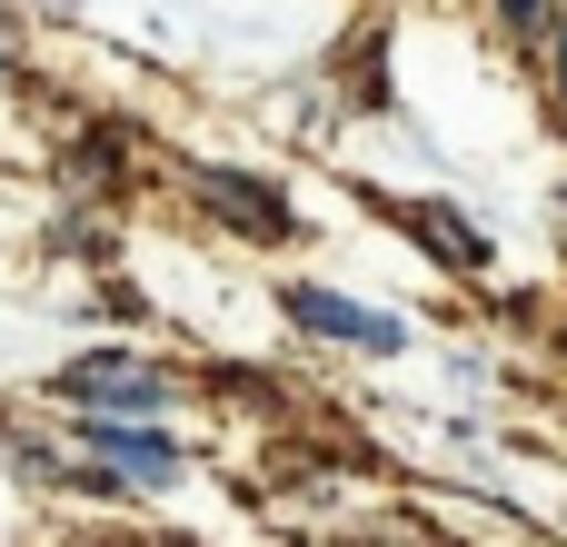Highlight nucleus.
Here are the masks:
<instances>
[{
	"mask_svg": "<svg viewBox=\"0 0 567 547\" xmlns=\"http://www.w3.org/2000/svg\"><path fill=\"white\" fill-rule=\"evenodd\" d=\"M60 399H80L90 419H150L169 399V379L150 359H130V349H100V359H70L60 369Z\"/></svg>",
	"mask_w": 567,
	"mask_h": 547,
	"instance_id": "obj_1",
	"label": "nucleus"
},
{
	"mask_svg": "<svg viewBox=\"0 0 567 547\" xmlns=\"http://www.w3.org/2000/svg\"><path fill=\"white\" fill-rule=\"evenodd\" d=\"M289 319H299L309 339H339V349H399V339H409L399 319H379V309H359V299H339V289H289Z\"/></svg>",
	"mask_w": 567,
	"mask_h": 547,
	"instance_id": "obj_2",
	"label": "nucleus"
},
{
	"mask_svg": "<svg viewBox=\"0 0 567 547\" xmlns=\"http://www.w3.org/2000/svg\"><path fill=\"white\" fill-rule=\"evenodd\" d=\"M199 199H209L219 219H239L249 239H289V199L259 189V179H239V169H199Z\"/></svg>",
	"mask_w": 567,
	"mask_h": 547,
	"instance_id": "obj_3",
	"label": "nucleus"
},
{
	"mask_svg": "<svg viewBox=\"0 0 567 547\" xmlns=\"http://www.w3.org/2000/svg\"><path fill=\"white\" fill-rule=\"evenodd\" d=\"M90 448H100V458H110L120 478H150V488H159V478L179 468V448H169L159 429H120V419H90Z\"/></svg>",
	"mask_w": 567,
	"mask_h": 547,
	"instance_id": "obj_4",
	"label": "nucleus"
},
{
	"mask_svg": "<svg viewBox=\"0 0 567 547\" xmlns=\"http://www.w3.org/2000/svg\"><path fill=\"white\" fill-rule=\"evenodd\" d=\"M399 219H409V229H429V249H439V259H458V269H478V259H488V239H478L468 219H449V209H399Z\"/></svg>",
	"mask_w": 567,
	"mask_h": 547,
	"instance_id": "obj_5",
	"label": "nucleus"
},
{
	"mask_svg": "<svg viewBox=\"0 0 567 547\" xmlns=\"http://www.w3.org/2000/svg\"><path fill=\"white\" fill-rule=\"evenodd\" d=\"M498 10H508V30H548V10H558V0H498Z\"/></svg>",
	"mask_w": 567,
	"mask_h": 547,
	"instance_id": "obj_6",
	"label": "nucleus"
},
{
	"mask_svg": "<svg viewBox=\"0 0 567 547\" xmlns=\"http://www.w3.org/2000/svg\"><path fill=\"white\" fill-rule=\"evenodd\" d=\"M558 90H567V30H558Z\"/></svg>",
	"mask_w": 567,
	"mask_h": 547,
	"instance_id": "obj_7",
	"label": "nucleus"
}]
</instances>
